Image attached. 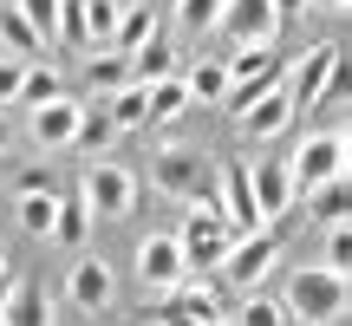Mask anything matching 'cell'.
<instances>
[{
  "mask_svg": "<svg viewBox=\"0 0 352 326\" xmlns=\"http://www.w3.org/2000/svg\"><path fill=\"white\" fill-rule=\"evenodd\" d=\"M280 314H294L300 326H346L352 314V287L327 268H300V274L280 287Z\"/></svg>",
  "mask_w": 352,
  "mask_h": 326,
  "instance_id": "obj_1",
  "label": "cell"
},
{
  "mask_svg": "<svg viewBox=\"0 0 352 326\" xmlns=\"http://www.w3.org/2000/svg\"><path fill=\"white\" fill-rule=\"evenodd\" d=\"M151 176H157V196H176V202H189V209H215V157L209 151L170 144V151H157ZM215 215H222V209H215Z\"/></svg>",
  "mask_w": 352,
  "mask_h": 326,
  "instance_id": "obj_2",
  "label": "cell"
},
{
  "mask_svg": "<svg viewBox=\"0 0 352 326\" xmlns=\"http://www.w3.org/2000/svg\"><path fill=\"white\" fill-rule=\"evenodd\" d=\"M340 65H346V46H340V39H320V46H307L300 59H294V78H287L294 118H314L320 105L340 91Z\"/></svg>",
  "mask_w": 352,
  "mask_h": 326,
  "instance_id": "obj_3",
  "label": "cell"
},
{
  "mask_svg": "<svg viewBox=\"0 0 352 326\" xmlns=\"http://www.w3.org/2000/svg\"><path fill=\"white\" fill-rule=\"evenodd\" d=\"M346 157H352L346 124L307 131V138L294 144V157H287V176H294V189H314V183H327V176H346Z\"/></svg>",
  "mask_w": 352,
  "mask_h": 326,
  "instance_id": "obj_4",
  "label": "cell"
},
{
  "mask_svg": "<svg viewBox=\"0 0 352 326\" xmlns=\"http://www.w3.org/2000/svg\"><path fill=\"white\" fill-rule=\"evenodd\" d=\"M78 202L91 209V222H124L138 209V170L124 163H91L85 183H78Z\"/></svg>",
  "mask_w": 352,
  "mask_h": 326,
  "instance_id": "obj_5",
  "label": "cell"
},
{
  "mask_svg": "<svg viewBox=\"0 0 352 326\" xmlns=\"http://www.w3.org/2000/svg\"><path fill=\"white\" fill-rule=\"evenodd\" d=\"M176 248H183V268H189V274H202V268L215 274V268L228 261V248H235V228H228L215 209H189L183 228H176Z\"/></svg>",
  "mask_w": 352,
  "mask_h": 326,
  "instance_id": "obj_6",
  "label": "cell"
},
{
  "mask_svg": "<svg viewBox=\"0 0 352 326\" xmlns=\"http://www.w3.org/2000/svg\"><path fill=\"white\" fill-rule=\"evenodd\" d=\"M280 248H287L280 228H248V235H235V248H228V261H222V281H228V287H241V294L261 287V281L274 274Z\"/></svg>",
  "mask_w": 352,
  "mask_h": 326,
  "instance_id": "obj_7",
  "label": "cell"
},
{
  "mask_svg": "<svg viewBox=\"0 0 352 326\" xmlns=\"http://www.w3.org/2000/svg\"><path fill=\"white\" fill-rule=\"evenodd\" d=\"M65 301H72L78 314H111V301H118L111 261H104V254H78L72 274H65Z\"/></svg>",
  "mask_w": 352,
  "mask_h": 326,
  "instance_id": "obj_8",
  "label": "cell"
},
{
  "mask_svg": "<svg viewBox=\"0 0 352 326\" xmlns=\"http://www.w3.org/2000/svg\"><path fill=\"white\" fill-rule=\"evenodd\" d=\"M138 281L164 301L170 287H183L189 268H183V248H176V235H144L138 241Z\"/></svg>",
  "mask_w": 352,
  "mask_h": 326,
  "instance_id": "obj_9",
  "label": "cell"
},
{
  "mask_svg": "<svg viewBox=\"0 0 352 326\" xmlns=\"http://www.w3.org/2000/svg\"><path fill=\"white\" fill-rule=\"evenodd\" d=\"M215 26H222L235 46H274V33H280L267 0H222V7H215Z\"/></svg>",
  "mask_w": 352,
  "mask_h": 326,
  "instance_id": "obj_10",
  "label": "cell"
},
{
  "mask_svg": "<svg viewBox=\"0 0 352 326\" xmlns=\"http://www.w3.org/2000/svg\"><path fill=\"white\" fill-rule=\"evenodd\" d=\"M235 124H241V138H254V144L280 138V131L294 124V91H287V78H280V85H267L254 105H241V111H235Z\"/></svg>",
  "mask_w": 352,
  "mask_h": 326,
  "instance_id": "obj_11",
  "label": "cell"
},
{
  "mask_svg": "<svg viewBox=\"0 0 352 326\" xmlns=\"http://www.w3.org/2000/svg\"><path fill=\"white\" fill-rule=\"evenodd\" d=\"M248 183H254V215H261V228H280V215L294 209V176H287V163H261L254 170L248 163Z\"/></svg>",
  "mask_w": 352,
  "mask_h": 326,
  "instance_id": "obj_12",
  "label": "cell"
},
{
  "mask_svg": "<svg viewBox=\"0 0 352 326\" xmlns=\"http://www.w3.org/2000/svg\"><path fill=\"white\" fill-rule=\"evenodd\" d=\"M118 0H65V26L59 33H72V39H85L91 52L98 46H111V26H118Z\"/></svg>",
  "mask_w": 352,
  "mask_h": 326,
  "instance_id": "obj_13",
  "label": "cell"
},
{
  "mask_svg": "<svg viewBox=\"0 0 352 326\" xmlns=\"http://www.w3.org/2000/svg\"><path fill=\"white\" fill-rule=\"evenodd\" d=\"M78 118H85V105H72L59 91L52 105L33 111V144H39V151H65V144H78Z\"/></svg>",
  "mask_w": 352,
  "mask_h": 326,
  "instance_id": "obj_14",
  "label": "cell"
},
{
  "mask_svg": "<svg viewBox=\"0 0 352 326\" xmlns=\"http://www.w3.org/2000/svg\"><path fill=\"white\" fill-rule=\"evenodd\" d=\"M300 202H307V215H314L320 228H346V215H352V183H346V176H327V183L300 189Z\"/></svg>",
  "mask_w": 352,
  "mask_h": 326,
  "instance_id": "obj_15",
  "label": "cell"
},
{
  "mask_svg": "<svg viewBox=\"0 0 352 326\" xmlns=\"http://www.w3.org/2000/svg\"><path fill=\"white\" fill-rule=\"evenodd\" d=\"M274 78H287V65H280L274 46H235V59H228V85H274Z\"/></svg>",
  "mask_w": 352,
  "mask_h": 326,
  "instance_id": "obj_16",
  "label": "cell"
},
{
  "mask_svg": "<svg viewBox=\"0 0 352 326\" xmlns=\"http://www.w3.org/2000/svg\"><path fill=\"white\" fill-rule=\"evenodd\" d=\"M157 78H176V39H164V33H151L131 52V85H157Z\"/></svg>",
  "mask_w": 352,
  "mask_h": 326,
  "instance_id": "obj_17",
  "label": "cell"
},
{
  "mask_svg": "<svg viewBox=\"0 0 352 326\" xmlns=\"http://www.w3.org/2000/svg\"><path fill=\"white\" fill-rule=\"evenodd\" d=\"M0 326H52V314H46V287H39V281H13L7 307H0Z\"/></svg>",
  "mask_w": 352,
  "mask_h": 326,
  "instance_id": "obj_18",
  "label": "cell"
},
{
  "mask_svg": "<svg viewBox=\"0 0 352 326\" xmlns=\"http://www.w3.org/2000/svg\"><path fill=\"white\" fill-rule=\"evenodd\" d=\"M91 235V209L78 202V189H59V209H52V241L59 248H85Z\"/></svg>",
  "mask_w": 352,
  "mask_h": 326,
  "instance_id": "obj_19",
  "label": "cell"
},
{
  "mask_svg": "<svg viewBox=\"0 0 352 326\" xmlns=\"http://www.w3.org/2000/svg\"><path fill=\"white\" fill-rule=\"evenodd\" d=\"M183 111H189L183 78H157V85H144V124H176Z\"/></svg>",
  "mask_w": 352,
  "mask_h": 326,
  "instance_id": "obj_20",
  "label": "cell"
},
{
  "mask_svg": "<svg viewBox=\"0 0 352 326\" xmlns=\"http://www.w3.org/2000/svg\"><path fill=\"white\" fill-rule=\"evenodd\" d=\"M176 78H183L189 105H222L228 98V65H215V59H196L189 72H176Z\"/></svg>",
  "mask_w": 352,
  "mask_h": 326,
  "instance_id": "obj_21",
  "label": "cell"
},
{
  "mask_svg": "<svg viewBox=\"0 0 352 326\" xmlns=\"http://www.w3.org/2000/svg\"><path fill=\"white\" fill-rule=\"evenodd\" d=\"M85 72H91V91H98V98H111V91H124V85H131V52H111V46H98Z\"/></svg>",
  "mask_w": 352,
  "mask_h": 326,
  "instance_id": "obj_22",
  "label": "cell"
},
{
  "mask_svg": "<svg viewBox=\"0 0 352 326\" xmlns=\"http://www.w3.org/2000/svg\"><path fill=\"white\" fill-rule=\"evenodd\" d=\"M13 13H20L39 39H59V26H65V0H13Z\"/></svg>",
  "mask_w": 352,
  "mask_h": 326,
  "instance_id": "obj_23",
  "label": "cell"
},
{
  "mask_svg": "<svg viewBox=\"0 0 352 326\" xmlns=\"http://www.w3.org/2000/svg\"><path fill=\"white\" fill-rule=\"evenodd\" d=\"M151 33H157V13H144V7L118 13V26H111V52H138Z\"/></svg>",
  "mask_w": 352,
  "mask_h": 326,
  "instance_id": "obj_24",
  "label": "cell"
},
{
  "mask_svg": "<svg viewBox=\"0 0 352 326\" xmlns=\"http://www.w3.org/2000/svg\"><path fill=\"white\" fill-rule=\"evenodd\" d=\"M235 326H287V314H280L274 294L248 287V294H241V307H235Z\"/></svg>",
  "mask_w": 352,
  "mask_h": 326,
  "instance_id": "obj_25",
  "label": "cell"
},
{
  "mask_svg": "<svg viewBox=\"0 0 352 326\" xmlns=\"http://www.w3.org/2000/svg\"><path fill=\"white\" fill-rule=\"evenodd\" d=\"M0 46H7L13 59H33V52L46 46V39H39V33H33V26H26L13 7H0Z\"/></svg>",
  "mask_w": 352,
  "mask_h": 326,
  "instance_id": "obj_26",
  "label": "cell"
},
{
  "mask_svg": "<svg viewBox=\"0 0 352 326\" xmlns=\"http://www.w3.org/2000/svg\"><path fill=\"white\" fill-rule=\"evenodd\" d=\"M104 118H111V131H138V124H144V85H124V91H111Z\"/></svg>",
  "mask_w": 352,
  "mask_h": 326,
  "instance_id": "obj_27",
  "label": "cell"
},
{
  "mask_svg": "<svg viewBox=\"0 0 352 326\" xmlns=\"http://www.w3.org/2000/svg\"><path fill=\"white\" fill-rule=\"evenodd\" d=\"M320 268H327V274H340V281H352V235H346V228H327Z\"/></svg>",
  "mask_w": 352,
  "mask_h": 326,
  "instance_id": "obj_28",
  "label": "cell"
},
{
  "mask_svg": "<svg viewBox=\"0 0 352 326\" xmlns=\"http://www.w3.org/2000/svg\"><path fill=\"white\" fill-rule=\"evenodd\" d=\"M20 98L33 105V111H39V105H52V98H59V72H46V65H26V78H20Z\"/></svg>",
  "mask_w": 352,
  "mask_h": 326,
  "instance_id": "obj_29",
  "label": "cell"
},
{
  "mask_svg": "<svg viewBox=\"0 0 352 326\" xmlns=\"http://www.w3.org/2000/svg\"><path fill=\"white\" fill-rule=\"evenodd\" d=\"M52 209H59V196H20V228L26 235H52Z\"/></svg>",
  "mask_w": 352,
  "mask_h": 326,
  "instance_id": "obj_30",
  "label": "cell"
},
{
  "mask_svg": "<svg viewBox=\"0 0 352 326\" xmlns=\"http://www.w3.org/2000/svg\"><path fill=\"white\" fill-rule=\"evenodd\" d=\"M111 138H118V131H111V118H104V111H85V118H78V144H85V151H104Z\"/></svg>",
  "mask_w": 352,
  "mask_h": 326,
  "instance_id": "obj_31",
  "label": "cell"
},
{
  "mask_svg": "<svg viewBox=\"0 0 352 326\" xmlns=\"http://www.w3.org/2000/svg\"><path fill=\"white\" fill-rule=\"evenodd\" d=\"M215 7L222 0H176V26H189V33L196 26H215Z\"/></svg>",
  "mask_w": 352,
  "mask_h": 326,
  "instance_id": "obj_32",
  "label": "cell"
},
{
  "mask_svg": "<svg viewBox=\"0 0 352 326\" xmlns=\"http://www.w3.org/2000/svg\"><path fill=\"white\" fill-rule=\"evenodd\" d=\"M20 78H26V59H0V111L20 98Z\"/></svg>",
  "mask_w": 352,
  "mask_h": 326,
  "instance_id": "obj_33",
  "label": "cell"
},
{
  "mask_svg": "<svg viewBox=\"0 0 352 326\" xmlns=\"http://www.w3.org/2000/svg\"><path fill=\"white\" fill-rule=\"evenodd\" d=\"M267 7H274V20L287 26V20H300V13H307V0H267Z\"/></svg>",
  "mask_w": 352,
  "mask_h": 326,
  "instance_id": "obj_34",
  "label": "cell"
},
{
  "mask_svg": "<svg viewBox=\"0 0 352 326\" xmlns=\"http://www.w3.org/2000/svg\"><path fill=\"white\" fill-rule=\"evenodd\" d=\"M7 144H13V131H7V111H0V157H7Z\"/></svg>",
  "mask_w": 352,
  "mask_h": 326,
  "instance_id": "obj_35",
  "label": "cell"
},
{
  "mask_svg": "<svg viewBox=\"0 0 352 326\" xmlns=\"http://www.w3.org/2000/svg\"><path fill=\"white\" fill-rule=\"evenodd\" d=\"M307 7H333V13H340V7H346V0H307Z\"/></svg>",
  "mask_w": 352,
  "mask_h": 326,
  "instance_id": "obj_36",
  "label": "cell"
},
{
  "mask_svg": "<svg viewBox=\"0 0 352 326\" xmlns=\"http://www.w3.org/2000/svg\"><path fill=\"white\" fill-rule=\"evenodd\" d=\"M7 294H13V281H7V274H0V307H7Z\"/></svg>",
  "mask_w": 352,
  "mask_h": 326,
  "instance_id": "obj_37",
  "label": "cell"
},
{
  "mask_svg": "<svg viewBox=\"0 0 352 326\" xmlns=\"http://www.w3.org/2000/svg\"><path fill=\"white\" fill-rule=\"evenodd\" d=\"M0 274H7V248H0Z\"/></svg>",
  "mask_w": 352,
  "mask_h": 326,
  "instance_id": "obj_38",
  "label": "cell"
},
{
  "mask_svg": "<svg viewBox=\"0 0 352 326\" xmlns=\"http://www.w3.org/2000/svg\"><path fill=\"white\" fill-rule=\"evenodd\" d=\"M144 326H164V320H144Z\"/></svg>",
  "mask_w": 352,
  "mask_h": 326,
  "instance_id": "obj_39",
  "label": "cell"
}]
</instances>
